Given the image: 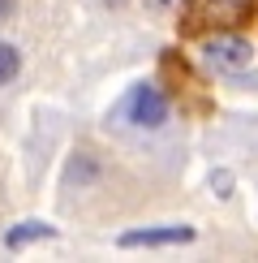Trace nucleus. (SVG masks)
<instances>
[{"label":"nucleus","instance_id":"f03ea898","mask_svg":"<svg viewBox=\"0 0 258 263\" xmlns=\"http://www.w3.org/2000/svg\"><path fill=\"white\" fill-rule=\"evenodd\" d=\"M202 61H207L211 69L236 73V69H250L254 48H250V39H241V35H215V39L202 43Z\"/></svg>","mask_w":258,"mask_h":263},{"label":"nucleus","instance_id":"0eeeda50","mask_svg":"<svg viewBox=\"0 0 258 263\" xmlns=\"http://www.w3.org/2000/svg\"><path fill=\"white\" fill-rule=\"evenodd\" d=\"M211 185H215V194H220V199H228V194H232V177H228V173H211Z\"/></svg>","mask_w":258,"mask_h":263},{"label":"nucleus","instance_id":"39448f33","mask_svg":"<svg viewBox=\"0 0 258 263\" xmlns=\"http://www.w3.org/2000/svg\"><path fill=\"white\" fill-rule=\"evenodd\" d=\"M43 237H56V229L43 224V220H22V224H13L5 233V246L9 250H22V246H30V242H43Z\"/></svg>","mask_w":258,"mask_h":263},{"label":"nucleus","instance_id":"f257e3e1","mask_svg":"<svg viewBox=\"0 0 258 263\" xmlns=\"http://www.w3.org/2000/svg\"><path fill=\"white\" fill-rule=\"evenodd\" d=\"M116 117H121L125 125H134V129H159L168 121V100L159 95V86L138 82V86H129V95L116 104Z\"/></svg>","mask_w":258,"mask_h":263},{"label":"nucleus","instance_id":"7ed1b4c3","mask_svg":"<svg viewBox=\"0 0 258 263\" xmlns=\"http://www.w3.org/2000/svg\"><path fill=\"white\" fill-rule=\"evenodd\" d=\"M254 9V0H193L189 9V30L202 26H236Z\"/></svg>","mask_w":258,"mask_h":263},{"label":"nucleus","instance_id":"1a4fd4ad","mask_svg":"<svg viewBox=\"0 0 258 263\" xmlns=\"http://www.w3.org/2000/svg\"><path fill=\"white\" fill-rule=\"evenodd\" d=\"M13 5H17V0H0V22H5L9 13H13Z\"/></svg>","mask_w":258,"mask_h":263},{"label":"nucleus","instance_id":"20e7f679","mask_svg":"<svg viewBox=\"0 0 258 263\" xmlns=\"http://www.w3.org/2000/svg\"><path fill=\"white\" fill-rule=\"evenodd\" d=\"M193 242V229L189 224H164V229H125L116 237L121 250H138V246H185Z\"/></svg>","mask_w":258,"mask_h":263},{"label":"nucleus","instance_id":"423d86ee","mask_svg":"<svg viewBox=\"0 0 258 263\" xmlns=\"http://www.w3.org/2000/svg\"><path fill=\"white\" fill-rule=\"evenodd\" d=\"M17 69H22L17 48H13V43H0V86H5V82H13V78H17Z\"/></svg>","mask_w":258,"mask_h":263},{"label":"nucleus","instance_id":"6e6552de","mask_svg":"<svg viewBox=\"0 0 258 263\" xmlns=\"http://www.w3.org/2000/svg\"><path fill=\"white\" fill-rule=\"evenodd\" d=\"M177 5H181V0H146V9H150V13H159V17H164V13H172Z\"/></svg>","mask_w":258,"mask_h":263}]
</instances>
